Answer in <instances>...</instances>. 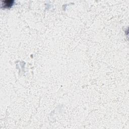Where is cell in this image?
Instances as JSON below:
<instances>
[{
    "label": "cell",
    "mask_w": 129,
    "mask_h": 129,
    "mask_svg": "<svg viewBox=\"0 0 129 129\" xmlns=\"http://www.w3.org/2000/svg\"><path fill=\"white\" fill-rule=\"evenodd\" d=\"M14 3V1L12 0H7L2 2V5L4 6V8H10L13 5Z\"/></svg>",
    "instance_id": "cell-1"
}]
</instances>
